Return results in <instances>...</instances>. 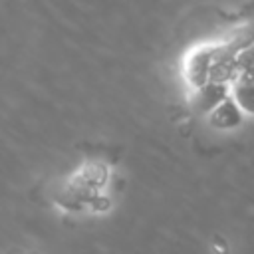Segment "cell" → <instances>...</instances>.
I'll return each instance as SVG.
<instances>
[{"label":"cell","instance_id":"cell-1","mask_svg":"<svg viewBox=\"0 0 254 254\" xmlns=\"http://www.w3.org/2000/svg\"><path fill=\"white\" fill-rule=\"evenodd\" d=\"M212 60H214V46H200L190 52V56L185 62V77L190 89H198L200 85L210 81Z\"/></svg>","mask_w":254,"mask_h":254},{"label":"cell","instance_id":"cell-2","mask_svg":"<svg viewBox=\"0 0 254 254\" xmlns=\"http://www.w3.org/2000/svg\"><path fill=\"white\" fill-rule=\"evenodd\" d=\"M226 97H230V83H220V81H208L200 85L198 89H192L190 103L196 111L208 115L212 109H216Z\"/></svg>","mask_w":254,"mask_h":254},{"label":"cell","instance_id":"cell-3","mask_svg":"<svg viewBox=\"0 0 254 254\" xmlns=\"http://www.w3.org/2000/svg\"><path fill=\"white\" fill-rule=\"evenodd\" d=\"M208 121L210 125H214L216 129H234L242 123V117H244V111L238 107V103L234 101V97H226L216 109H212L208 115Z\"/></svg>","mask_w":254,"mask_h":254}]
</instances>
